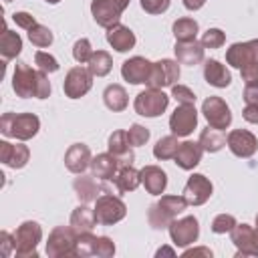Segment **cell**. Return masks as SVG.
Here are the masks:
<instances>
[{"label": "cell", "instance_id": "cell-20", "mask_svg": "<svg viewBox=\"0 0 258 258\" xmlns=\"http://www.w3.org/2000/svg\"><path fill=\"white\" fill-rule=\"evenodd\" d=\"M30 159V151L26 145L22 143H8V141H0V161L6 167L12 169H22Z\"/></svg>", "mask_w": 258, "mask_h": 258}, {"label": "cell", "instance_id": "cell-6", "mask_svg": "<svg viewBox=\"0 0 258 258\" xmlns=\"http://www.w3.org/2000/svg\"><path fill=\"white\" fill-rule=\"evenodd\" d=\"M75 242H77V232L73 226H56L46 240V254L48 258H67V256H77L75 254Z\"/></svg>", "mask_w": 258, "mask_h": 258}, {"label": "cell", "instance_id": "cell-14", "mask_svg": "<svg viewBox=\"0 0 258 258\" xmlns=\"http://www.w3.org/2000/svg\"><path fill=\"white\" fill-rule=\"evenodd\" d=\"M212 191H214L212 181L204 173H194V175L187 177L181 196L187 200L189 206H202V204H206L210 200Z\"/></svg>", "mask_w": 258, "mask_h": 258}, {"label": "cell", "instance_id": "cell-49", "mask_svg": "<svg viewBox=\"0 0 258 258\" xmlns=\"http://www.w3.org/2000/svg\"><path fill=\"white\" fill-rule=\"evenodd\" d=\"M240 75H242V81H244L246 85L258 83V62H256V64H248V67L240 69Z\"/></svg>", "mask_w": 258, "mask_h": 258}, {"label": "cell", "instance_id": "cell-31", "mask_svg": "<svg viewBox=\"0 0 258 258\" xmlns=\"http://www.w3.org/2000/svg\"><path fill=\"white\" fill-rule=\"evenodd\" d=\"M97 224V218H95V210H91L87 204L83 206H77L71 214V226L75 228L77 234H85V232H91Z\"/></svg>", "mask_w": 258, "mask_h": 258}, {"label": "cell", "instance_id": "cell-57", "mask_svg": "<svg viewBox=\"0 0 258 258\" xmlns=\"http://www.w3.org/2000/svg\"><path fill=\"white\" fill-rule=\"evenodd\" d=\"M4 2H12V0H4Z\"/></svg>", "mask_w": 258, "mask_h": 258}, {"label": "cell", "instance_id": "cell-56", "mask_svg": "<svg viewBox=\"0 0 258 258\" xmlns=\"http://www.w3.org/2000/svg\"><path fill=\"white\" fill-rule=\"evenodd\" d=\"M44 2H48V4H58L60 0H44Z\"/></svg>", "mask_w": 258, "mask_h": 258}, {"label": "cell", "instance_id": "cell-52", "mask_svg": "<svg viewBox=\"0 0 258 258\" xmlns=\"http://www.w3.org/2000/svg\"><path fill=\"white\" fill-rule=\"evenodd\" d=\"M191 256H206V258H212V250L206 248V246H200V248H191V250H185V252H183V258H191Z\"/></svg>", "mask_w": 258, "mask_h": 258}, {"label": "cell", "instance_id": "cell-21", "mask_svg": "<svg viewBox=\"0 0 258 258\" xmlns=\"http://www.w3.org/2000/svg\"><path fill=\"white\" fill-rule=\"evenodd\" d=\"M91 149L85 143H73L64 153V165L73 173H83L87 167H91Z\"/></svg>", "mask_w": 258, "mask_h": 258}, {"label": "cell", "instance_id": "cell-24", "mask_svg": "<svg viewBox=\"0 0 258 258\" xmlns=\"http://www.w3.org/2000/svg\"><path fill=\"white\" fill-rule=\"evenodd\" d=\"M204 79L208 85L216 87V89H226L232 83V75L226 69V64H222L216 58H208L204 62Z\"/></svg>", "mask_w": 258, "mask_h": 258}, {"label": "cell", "instance_id": "cell-23", "mask_svg": "<svg viewBox=\"0 0 258 258\" xmlns=\"http://www.w3.org/2000/svg\"><path fill=\"white\" fill-rule=\"evenodd\" d=\"M204 44L198 42V40H187V42H177L175 40V46H173V52H175V60L179 64H198L204 60Z\"/></svg>", "mask_w": 258, "mask_h": 258}, {"label": "cell", "instance_id": "cell-8", "mask_svg": "<svg viewBox=\"0 0 258 258\" xmlns=\"http://www.w3.org/2000/svg\"><path fill=\"white\" fill-rule=\"evenodd\" d=\"M131 0H93L91 2V14H93V20L103 26V28H109L113 24L119 22L123 10L129 6Z\"/></svg>", "mask_w": 258, "mask_h": 258}, {"label": "cell", "instance_id": "cell-39", "mask_svg": "<svg viewBox=\"0 0 258 258\" xmlns=\"http://www.w3.org/2000/svg\"><path fill=\"white\" fill-rule=\"evenodd\" d=\"M93 52H95V50L91 48L89 38H79V40H75V44H73V56H75V60H77L79 64H87V62L91 60Z\"/></svg>", "mask_w": 258, "mask_h": 258}, {"label": "cell", "instance_id": "cell-47", "mask_svg": "<svg viewBox=\"0 0 258 258\" xmlns=\"http://www.w3.org/2000/svg\"><path fill=\"white\" fill-rule=\"evenodd\" d=\"M16 248V240H14V236L10 234V232H6V230H2L0 232V254L6 258V256H10V252Z\"/></svg>", "mask_w": 258, "mask_h": 258}, {"label": "cell", "instance_id": "cell-53", "mask_svg": "<svg viewBox=\"0 0 258 258\" xmlns=\"http://www.w3.org/2000/svg\"><path fill=\"white\" fill-rule=\"evenodd\" d=\"M206 4V0H183V6L187 10H200Z\"/></svg>", "mask_w": 258, "mask_h": 258}, {"label": "cell", "instance_id": "cell-27", "mask_svg": "<svg viewBox=\"0 0 258 258\" xmlns=\"http://www.w3.org/2000/svg\"><path fill=\"white\" fill-rule=\"evenodd\" d=\"M117 169H119V161L109 151L107 153H99V155H95L91 159V171H93V175L97 179H103V181L113 179Z\"/></svg>", "mask_w": 258, "mask_h": 258}, {"label": "cell", "instance_id": "cell-46", "mask_svg": "<svg viewBox=\"0 0 258 258\" xmlns=\"http://www.w3.org/2000/svg\"><path fill=\"white\" fill-rule=\"evenodd\" d=\"M169 2L171 0H139L141 8L147 14H163L169 8Z\"/></svg>", "mask_w": 258, "mask_h": 258}, {"label": "cell", "instance_id": "cell-44", "mask_svg": "<svg viewBox=\"0 0 258 258\" xmlns=\"http://www.w3.org/2000/svg\"><path fill=\"white\" fill-rule=\"evenodd\" d=\"M171 97L179 103V105H196V95L189 87L185 85H173L171 87Z\"/></svg>", "mask_w": 258, "mask_h": 258}, {"label": "cell", "instance_id": "cell-22", "mask_svg": "<svg viewBox=\"0 0 258 258\" xmlns=\"http://www.w3.org/2000/svg\"><path fill=\"white\" fill-rule=\"evenodd\" d=\"M107 42L117 50V52H127L135 46V34L129 26L117 22L107 28Z\"/></svg>", "mask_w": 258, "mask_h": 258}, {"label": "cell", "instance_id": "cell-45", "mask_svg": "<svg viewBox=\"0 0 258 258\" xmlns=\"http://www.w3.org/2000/svg\"><path fill=\"white\" fill-rule=\"evenodd\" d=\"M113 254H115V242L109 236H97L95 256H99V258H111Z\"/></svg>", "mask_w": 258, "mask_h": 258}, {"label": "cell", "instance_id": "cell-29", "mask_svg": "<svg viewBox=\"0 0 258 258\" xmlns=\"http://www.w3.org/2000/svg\"><path fill=\"white\" fill-rule=\"evenodd\" d=\"M103 103H105V107H107L109 111H113V113L125 111L127 105H129V97H127L125 87H121V85H117V83L105 87V91H103Z\"/></svg>", "mask_w": 258, "mask_h": 258}, {"label": "cell", "instance_id": "cell-42", "mask_svg": "<svg viewBox=\"0 0 258 258\" xmlns=\"http://www.w3.org/2000/svg\"><path fill=\"white\" fill-rule=\"evenodd\" d=\"M236 218L232 214H218L214 220H212V232L214 234H226V232H232V228L236 226Z\"/></svg>", "mask_w": 258, "mask_h": 258}, {"label": "cell", "instance_id": "cell-30", "mask_svg": "<svg viewBox=\"0 0 258 258\" xmlns=\"http://www.w3.org/2000/svg\"><path fill=\"white\" fill-rule=\"evenodd\" d=\"M95 175H81L73 181V187H75V194L77 198L83 202V204H89V202H95L99 198V194L103 191V187L93 179Z\"/></svg>", "mask_w": 258, "mask_h": 258}, {"label": "cell", "instance_id": "cell-40", "mask_svg": "<svg viewBox=\"0 0 258 258\" xmlns=\"http://www.w3.org/2000/svg\"><path fill=\"white\" fill-rule=\"evenodd\" d=\"M200 42L204 44V48H220L226 42V34L220 28H208L202 34V40Z\"/></svg>", "mask_w": 258, "mask_h": 258}, {"label": "cell", "instance_id": "cell-54", "mask_svg": "<svg viewBox=\"0 0 258 258\" xmlns=\"http://www.w3.org/2000/svg\"><path fill=\"white\" fill-rule=\"evenodd\" d=\"M175 256V252H173V248H169V246H163V248H159L157 252H155V256Z\"/></svg>", "mask_w": 258, "mask_h": 258}, {"label": "cell", "instance_id": "cell-2", "mask_svg": "<svg viewBox=\"0 0 258 258\" xmlns=\"http://www.w3.org/2000/svg\"><path fill=\"white\" fill-rule=\"evenodd\" d=\"M40 129V119L34 113H4L0 117V133L18 141L32 139Z\"/></svg>", "mask_w": 258, "mask_h": 258}, {"label": "cell", "instance_id": "cell-19", "mask_svg": "<svg viewBox=\"0 0 258 258\" xmlns=\"http://www.w3.org/2000/svg\"><path fill=\"white\" fill-rule=\"evenodd\" d=\"M107 147H109V153L115 155V159L119 161V165H133V145L129 143L127 139V131L123 129H117L109 135V141H107Z\"/></svg>", "mask_w": 258, "mask_h": 258}, {"label": "cell", "instance_id": "cell-48", "mask_svg": "<svg viewBox=\"0 0 258 258\" xmlns=\"http://www.w3.org/2000/svg\"><path fill=\"white\" fill-rule=\"evenodd\" d=\"M12 20L16 22V26H20V28H24V30H30V28L36 24L34 16L28 14V12H14V14H12Z\"/></svg>", "mask_w": 258, "mask_h": 258}, {"label": "cell", "instance_id": "cell-28", "mask_svg": "<svg viewBox=\"0 0 258 258\" xmlns=\"http://www.w3.org/2000/svg\"><path fill=\"white\" fill-rule=\"evenodd\" d=\"M113 183L117 187L119 194H127L137 189V185L141 183V171H137L133 165H121L113 177Z\"/></svg>", "mask_w": 258, "mask_h": 258}, {"label": "cell", "instance_id": "cell-7", "mask_svg": "<svg viewBox=\"0 0 258 258\" xmlns=\"http://www.w3.org/2000/svg\"><path fill=\"white\" fill-rule=\"evenodd\" d=\"M167 105H169V97L161 89H151V87L141 91L133 101V109L141 117H159L167 109Z\"/></svg>", "mask_w": 258, "mask_h": 258}, {"label": "cell", "instance_id": "cell-15", "mask_svg": "<svg viewBox=\"0 0 258 258\" xmlns=\"http://www.w3.org/2000/svg\"><path fill=\"white\" fill-rule=\"evenodd\" d=\"M198 127V111L196 105H177L169 117V129L177 137H187Z\"/></svg>", "mask_w": 258, "mask_h": 258}, {"label": "cell", "instance_id": "cell-36", "mask_svg": "<svg viewBox=\"0 0 258 258\" xmlns=\"http://www.w3.org/2000/svg\"><path fill=\"white\" fill-rule=\"evenodd\" d=\"M177 147H179L177 135H173V133H171V135L161 137V139L153 145V155H155L157 159H161V161H165V159H173V155H175Z\"/></svg>", "mask_w": 258, "mask_h": 258}, {"label": "cell", "instance_id": "cell-25", "mask_svg": "<svg viewBox=\"0 0 258 258\" xmlns=\"http://www.w3.org/2000/svg\"><path fill=\"white\" fill-rule=\"evenodd\" d=\"M202 151H204V149H202L200 143H194V141H183V143H179V147H177V151H175V155H173L175 165L181 167V169H185V171L194 169V167L202 161Z\"/></svg>", "mask_w": 258, "mask_h": 258}, {"label": "cell", "instance_id": "cell-1", "mask_svg": "<svg viewBox=\"0 0 258 258\" xmlns=\"http://www.w3.org/2000/svg\"><path fill=\"white\" fill-rule=\"evenodd\" d=\"M187 200L183 196H161L159 202L151 204L147 210V222L153 230H165L169 224L187 208Z\"/></svg>", "mask_w": 258, "mask_h": 258}, {"label": "cell", "instance_id": "cell-51", "mask_svg": "<svg viewBox=\"0 0 258 258\" xmlns=\"http://www.w3.org/2000/svg\"><path fill=\"white\" fill-rule=\"evenodd\" d=\"M242 117L252 123V125H258V105H246L244 111H242Z\"/></svg>", "mask_w": 258, "mask_h": 258}, {"label": "cell", "instance_id": "cell-18", "mask_svg": "<svg viewBox=\"0 0 258 258\" xmlns=\"http://www.w3.org/2000/svg\"><path fill=\"white\" fill-rule=\"evenodd\" d=\"M151 67H153V62H149L147 58L131 56L121 64V77L131 85H141V83H147V79L151 75Z\"/></svg>", "mask_w": 258, "mask_h": 258}, {"label": "cell", "instance_id": "cell-33", "mask_svg": "<svg viewBox=\"0 0 258 258\" xmlns=\"http://www.w3.org/2000/svg\"><path fill=\"white\" fill-rule=\"evenodd\" d=\"M171 32L175 36L177 42H187V40H196L198 32H200V24L194 18H177L171 26Z\"/></svg>", "mask_w": 258, "mask_h": 258}, {"label": "cell", "instance_id": "cell-41", "mask_svg": "<svg viewBox=\"0 0 258 258\" xmlns=\"http://www.w3.org/2000/svg\"><path fill=\"white\" fill-rule=\"evenodd\" d=\"M127 139H129V143H131L133 147H141V145H145L147 139H149V129L143 127V125H139V123H133V125L129 127V131H127Z\"/></svg>", "mask_w": 258, "mask_h": 258}, {"label": "cell", "instance_id": "cell-9", "mask_svg": "<svg viewBox=\"0 0 258 258\" xmlns=\"http://www.w3.org/2000/svg\"><path fill=\"white\" fill-rule=\"evenodd\" d=\"M93 73L89 71V67H73L69 69L64 81H62V89H64V95L69 99H81L85 97L91 87H93Z\"/></svg>", "mask_w": 258, "mask_h": 258}, {"label": "cell", "instance_id": "cell-38", "mask_svg": "<svg viewBox=\"0 0 258 258\" xmlns=\"http://www.w3.org/2000/svg\"><path fill=\"white\" fill-rule=\"evenodd\" d=\"M95 248H97V236L91 232L85 234H77V242H75V254L81 258L87 256H95Z\"/></svg>", "mask_w": 258, "mask_h": 258}, {"label": "cell", "instance_id": "cell-13", "mask_svg": "<svg viewBox=\"0 0 258 258\" xmlns=\"http://www.w3.org/2000/svg\"><path fill=\"white\" fill-rule=\"evenodd\" d=\"M226 62L234 69L256 64L258 62V38H252L248 42H234L226 50Z\"/></svg>", "mask_w": 258, "mask_h": 258}, {"label": "cell", "instance_id": "cell-34", "mask_svg": "<svg viewBox=\"0 0 258 258\" xmlns=\"http://www.w3.org/2000/svg\"><path fill=\"white\" fill-rule=\"evenodd\" d=\"M198 143L202 145L204 151H208V153H218V151L226 145V137H224L222 131H218V129H214V127H208V129H204V131L200 133Z\"/></svg>", "mask_w": 258, "mask_h": 258}, {"label": "cell", "instance_id": "cell-4", "mask_svg": "<svg viewBox=\"0 0 258 258\" xmlns=\"http://www.w3.org/2000/svg\"><path fill=\"white\" fill-rule=\"evenodd\" d=\"M40 77H42L40 69L34 71L26 62H16L14 73H12V91L16 93V97H22V99L38 97Z\"/></svg>", "mask_w": 258, "mask_h": 258}, {"label": "cell", "instance_id": "cell-35", "mask_svg": "<svg viewBox=\"0 0 258 258\" xmlns=\"http://www.w3.org/2000/svg\"><path fill=\"white\" fill-rule=\"evenodd\" d=\"M87 67L95 77H105L113 69V58H111V54L107 50H97V52H93V56L87 62Z\"/></svg>", "mask_w": 258, "mask_h": 258}, {"label": "cell", "instance_id": "cell-43", "mask_svg": "<svg viewBox=\"0 0 258 258\" xmlns=\"http://www.w3.org/2000/svg\"><path fill=\"white\" fill-rule=\"evenodd\" d=\"M34 62H36V67H38L40 71H44V73H56V71H58V60H56L52 54L44 52V50H38V52L34 54Z\"/></svg>", "mask_w": 258, "mask_h": 258}, {"label": "cell", "instance_id": "cell-32", "mask_svg": "<svg viewBox=\"0 0 258 258\" xmlns=\"http://www.w3.org/2000/svg\"><path fill=\"white\" fill-rule=\"evenodd\" d=\"M22 50V38L18 32L10 30V28H4L2 36H0V54L4 60H10V58H16Z\"/></svg>", "mask_w": 258, "mask_h": 258}, {"label": "cell", "instance_id": "cell-10", "mask_svg": "<svg viewBox=\"0 0 258 258\" xmlns=\"http://www.w3.org/2000/svg\"><path fill=\"white\" fill-rule=\"evenodd\" d=\"M202 113H204L208 125L218 131H224L232 125V111L222 97H216V95L208 97L202 103Z\"/></svg>", "mask_w": 258, "mask_h": 258}, {"label": "cell", "instance_id": "cell-37", "mask_svg": "<svg viewBox=\"0 0 258 258\" xmlns=\"http://www.w3.org/2000/svg\"><path fill=\"white\" fill-rule=\"evenodd\" d=\"M28 40H30L34 46H38V48H46V46L52 44L54 36H52V30H50L48 26L36 22V24L28 30Z\"/></svg>", "mask_w": 258, "mask_h": 258}, {"label": "cell", "instance_id": "cell-3", "mask_svg": "<svg viewBox=\"0 0 258 258\" xmlns=\"http://www.w3.org/2000/svg\"><path fill=\"white\" fill-rule=\"evenodd\" d=\"M14 240H16L14 252H16L18 258H36L38 256L36 246L42 240V228H40V224L38 222H32V220L22 222L16 228Z\"/></svg>", "mask_w": 258, "mask_h": 258}, {"label": "cell", "instance_id": "cell-16", "mask_svg": "<svg viewBox=\"0 0 258 258\" xmlns=\"http://www.w3.org/2000/svg\"><path fill=\"white\" fill-rule=\"evenodd\" d=\"M232 244L238 248L236 256H258V242H256V230L248 224H236L230 232Z\"/></svg>", "mask_w": 258, "mask_h": 258}, {"label": "cell", "instance_id": "cell-26", "mask_svg": "<svg viewBox=\"0 0 258 258\" xmlns=\"http://www.w3.org/2000/svg\"><path fill=\"white\" fill-rule=\"evenodd\" d=\"M141 183L145 185L147 194L151 196H161L167 187V175L161 167L157 165H145L141 169Z\"/></svg>", "mask_w": 258, "mask_h": 258}, {"label": "cell", "instance_id": "cell-17", "mask_svg": "<svg viewBox=\"0 0 258 258\" xmlns=\"http://www.w3.org/2000/svg\"><path fill=\"white\" fill-rule=\"evenodd\" d=\"M226 145L236 157H252L258 149V139L248 129H232L226 137Z\"/></svg>", "mask_w": 258, "mask_h": 258}, {"label": "cell", "instance_id": "cell-55", "mask_svg": "<svg viewBox=\"0 0 258 258\" xmlns=\"http://www.w3.org/2000/svg\"><path fill=\"white\" fill-rule=\"evenodd\" d=\"M254 230H256V242H258V214H256V228Z\"/></svg>", "mask_w": 258, "mask_h": 258}, {"label": "cell", "instance_id": "cell-50", "mask_svg": "<svg viewBox=\"0 0 258 258\" xmlns=\"http://www.w3.org/2000/svg\"><path fill=\"white\" fill-rule=\"evenodd\" d=\"M244 101L246 105H258V83H252V85H246L244 87Z\"/></svg>", "mask_w": 258, "mask_h": 258}, {"label": "cell", "instance_id": "cell-5", "mask_svg": "<svg viewBox=\"0 0 258 258\" xmlns=\"http://www.w3.org/2000/svg\"><path fill=\"white\" fill-rule=\"evenodd\" d=\"M95 218L97 224L101 226H113L117 222H121L127 214V206L121 198L113 196V194H103L95 200Z\"/></svg>", "mask_w": 258, "mask_h": 258}, {"label": "cell", "instance_id": "cell-11", "mask_svg": "<svg viewBox=\"0 0 258 258\" xmlns=\"http://www.w3.org/2000/svg\"><path fill=\"white\" fill-rule=\"evenodd\" d=\"M169 238L177 248H185L189 244H194L200 236V222L196 216H183V218H175L169 224Z\"/></svg>", "mask_w": 258, "mask_h": 258}, {"label": "cell", "instance_id": "cell-12", "mask_svg": "<svg viewBox=\"0 0 258 258\" xmlns=\"http://www.w3.org/2000/svg\"><path fill=\"white\" fill-rule=\"evenodd\" d=\"M175 81H179V62L171 58H161L153 62L151 75L145 85L151 89H163V87H173Z\"/></svg>", "mask_w": 258, "mask_h": 258}]
</instances>
